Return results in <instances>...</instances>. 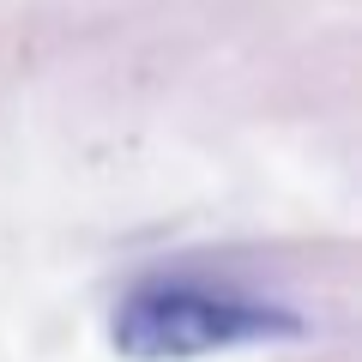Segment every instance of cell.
<instances>
[{
	"instance_id": "cell-1",
	"label": "cell",
	"mask_w": 362,
	"mask_h": 362,
	"mask_svg": "<svg viewBox=\"0 0 362 362\" xmlns=\"http://www.w3.org/2000/svg\"><path fill=\"white\" fill-rule=\"evenodd\" d=\"M284 332H296V320L278 302L206 272H151L115 302V344L133 362H194Z\"/></svg>"
}]
</instances>
